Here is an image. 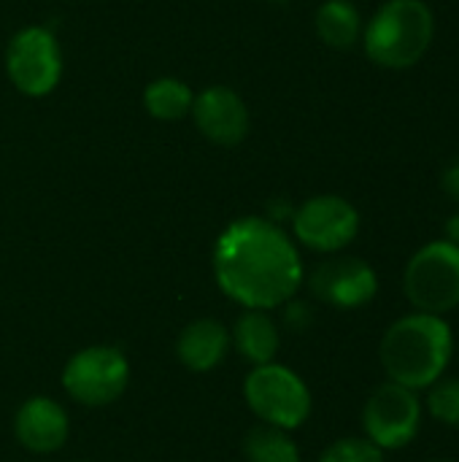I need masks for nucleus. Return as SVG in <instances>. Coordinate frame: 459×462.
<instances>
[{"label":"nucleus","mask_w":459,"mask_h":462,"mask_svg":"<svg viewBox=\"0 0 459 462\" xmlns=\"http://www.w3.org/2000/svg\"><path fill=\"white\" fill-rule=\"evenodd\" d=\"M436 16L425 0H387L363 27L365 54L387 70L414 68L433 46Z\"/></svg>","instance_id":"nucleus-3"},{"label":"nucleus","mask_w":459,"mask_h":462,"mask_svg":"<svg viewBox=\"0 0 459 462\" xmlns=\"http://www.w3.org/2000/svg\"><path fill=\"white\" fill-rule=\"evenodd\" d=\"M311 292L335 309H360L379 292L376 271L360 257H333L317 265L308 279Z\"/></svg>","instance_id":"nucleus-10"},{"label":"nucleus","mask_w":459,"mask_h":462,"mask_svg":"<svg viewBox=\"0 0 459 462\" xmlns=\"http://www.w3.org/2000/svg\"><path fill=\"white\" fill-rule=\"evenodd\" d=\"M317 35L330 49H352L363 38V16L352 0H327L317 11Z\"/></svg>","instance_id":"nucleus-15"},{"label":"nucleus","mask_w":459,"mask_h":462,"mask_svg":"<svg viewBox=\"0 0 459 462\" xmlns=\"http://www.w3.org/2000/svg\"><path fill=\"white\" fill-rule=\"evenodd\" d=\"M214 273L227 298L262 311L284 306L303 284L300 252L279 225L262 217L238 219L219 236Z\"/></svg>","instance_id":"nucleus-1"},{"label":"nucleus","mask_w":459,"mask_h":462,"mask_svg":"<svg viewBox=\"0 0 459 462\" xmlns=\"http://www.w3.org/2000/svg\"><path fill=\"white\" fill-rule=\"evenodd\" d=\"M230 349V333L216 319H195L189 322L176 344V355L184 368L195 374L214 371Z\"/></svg>","instance_id":"nucleus-13"},{"label":"nucleus","mask_w":459,"mask_h":462,"mask_svg":"<svg viewBox=\"0 0 459 462\" xmlns=\"http://www.w3.org/2000/svg\"><path fill=\"white\" fill-rule=\"evenodd\" d=\"M436 462H452V460H436Z\"/></svg>","instance_id":"nucleus-22"},{"label":"nucleus","mask_w":459,"mask_h":462,"mask_svg":"<svg viewBox=\"0 0 459 462\" xmlns=\"http://www.w3.org/2000/svg\"><path fill=\"white\" fill-rule=\"evenodd\" d=\"M295 236L303 246L335 254L360 233V211L341 195H317L295 211Z\"/></svg>","instance_id":"nucleus-9"},{"label":"nucleus","mask_w":459,"mask_h":462,"mask_svg":"<svg viewBox=\"0 0 459 462\" xmlns=\"http://www.w3.org/2000/svg\"><path fill=\"white\" fill-rule=\"evenodd\" d=\"M319 462H384V452L368 439H341L325 449Z\"/></svg>","instance_id":"nucleus-19"},{"label":"nucleus","mask_w":459,"mask_h":462,"mask_svg":"<svg viewBox=\"0 0 459 462\" xmlns=\"http://www.w3.org/2000/svg\"><path fill=\"white\" fill-rule=\"evenodd\" d=\"M192 89L179 81V79H157L146 87L143 92V106L146 111L154 116V119H162V122H173V119H181L187 111H192Z\"/></svg>","instance_id":"nucleus-17"},{"label":"nucleus","mask_w":459,"mask_h":462,"mask_svg":"<svg viewBox=\"0 0 459 462\" xmlns=\"http://www.w3.org/2000/svg\"><path fill=\"white\" fill-rule=\"evenodd\" d=\"M363 425L368 441L384 449L409 447L422 428V401L414 390L387 382L373 390L363 409Z\"/></svg>","instance_id":"nucleus-7"},{"label":"nucleus","mask_w":459,"mask_h":462,"mask_svg":"<svg viewBox=\"0 0 459 462\" xmlns=\"http://www.w3.org/2000/svg\"><path fill=\"white\" fill-rule=\"evenodd\" d=\"M192 116H195L197 130L219 146H235L249 133L246 103L230 87L203 89L192 100Z\"/></svg>","instance_id":"nucleus-11"},{"label":"nucleus","mask_w":459,"mask_h":462,"mask_svg":"<svg viewBox=\"0 0 459 462\" xmlns=\"http://www.w3.org/2000/svg\"><path fill=\"white\" fill-rule=\"evenodd\" d=\"M5 70L22 95H49L62 76V54L46 27L19 30L5 49Z\"/></svg>","instance_id":"nucleus-8"},{"label":"nucleus","mask_w":459,"mask_h":462,"mask_svg":"<svg viewBox=\"0 0 459 462\" xmlns=\"http://www.w3.org/2000/svg\"><path fill=\"white\" fill-rule=\"evenodd\" d=\"M233 341L241 357H246L254 365L273 363L279 344H281L276 322L262 309H246V314H241L233 330Z\"/></svg>","instance_id":"nucleus-14"},{"label":"nucleus","mask_w":459,"mask_h":462,"mask_svg":"<svg viewBox=\"0 0 459 462\" xmlns=\"http://www.w3.org/2000/svg\"><path fill=\"white\" fill-rule=\"evenodd\" d=\"M246 462H300L298 444L289 439V430L273 425H257L243 439Z\"/></svg>","instance_id":"nucleus-16"},{"label":"nucleus","mask_w":459,"mask_h":462,"mask_svg":"<svg viewBox=\"0 0 459 462\" xmlns=\"http://www.w3.org/2000/svg\"><path fill=\"white\" fill-rule=\"evenodd\" d=\"M130 382V363L116 346H87L76 352L65 371L62 387L81 406H108L114 403Z\"/></svg>","instance_id":"nucleus-6"},{"label":"nucleus","mask_w":459,"mask_h":462,"mask_svg":"<svg viewBox=\"0 0 459 462\" xmlns=\"http://www.w3.org/2000/svg\"><path fill=\"white\" fill-rule=\"evenodd\" d=\"M403 292L422 314L444 317L459 306V246L441 238L425 244L403 271Z\"/></svg>","instance_id":"nucleus-4"},{"label":"nucleus","mask_w":459,"mask_h":462,"mask_svg":"<svg viewBox=\"0 0 459 462\" xmlns=\"http://www.w3.org/2000/svg\"><path fill=\"white\" fill-rule=\"evenodd\" d=\"M446 241H452V244L459 246V211L446 219Z\"/></svg>","instance_id":"nucleus-21"},{"label":"nucleus","mask_w":459,"mask_h":462,"mask_svg":"<svg viewBox=\"0 0 459 462\" xmlns=\"http://www.w3.org/2000/svg\"><path fill=\"white\" fill-rule=\"evenodd\" d=\"M14 433L16 441L35 455L57 452L70 433L68 411L51 398H30L19 406L14 417Z\"/></svg>","instance_id":"nucleus-12"},{"label":"nucleus","mask_w":459,"mask_h":462,"mask_svg":"<svg viewBox=\"0 0 459 462\" xmlns=\"http://www.w3.org/2000/svg\"><path fill=\"white\" fill-rule=\"evenodd\" d=\"M243 398L265 425L281 430L300 428L311 414V393L306 382L295 371L276 363L257 365L246 376Z\"/></svg>","instance_id":"nucleus-5"},{"label":"nucleus","mask_w":459,"mask_h":462,"mask_svg":"<svg viewBox=\"0 0 459 462\" xmlns=\"http://www.w3.org/2000/svg\"><path fill=\"white\" fill-rule=\"evenodd\" d=\"M454 355V336L444 317L414 311L390 325L381 338L379 357L390 382L409 390H427L436 384Z\"/></svg>","instance_id":"nucleus-2"},{"label":"nucleus","mask_w":459,"mask_h":462,"mask_svg":"<svg viewBox=\"0 0 459 462\" xmlns=\"http://www.w3.org/2000/svg\"><path fill=\"white\" fill-rule=\"evenodd\" d=\"M441 189L452 200H459V160H454L452 165H446V171L441 173Z\"/></svg>","instance_id":"nucleus-20"},{"label":"nucleus","mask_w":459,"mask_h":462,"mask_svg":"<svg viewBox=\"0 0 459 462\" xmlns=\"http://www.w3.org/2000/svg\"><path fill=\"white\" fill-rule=\"evenodd\" d=\"M427 409L436 422L459 428V376H441L436 384H430Z\"/></svg>","instance_id":"nucleus-18"}]
</instances>
